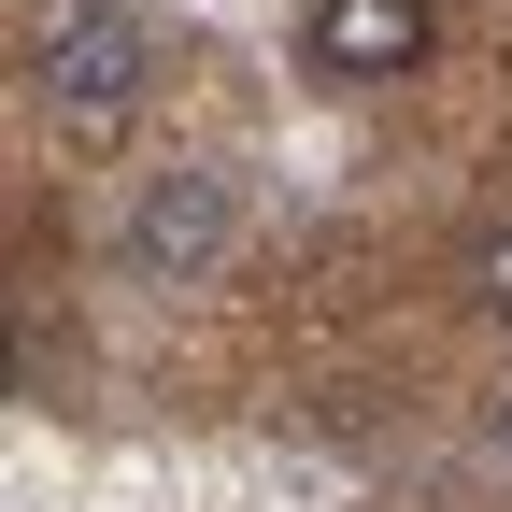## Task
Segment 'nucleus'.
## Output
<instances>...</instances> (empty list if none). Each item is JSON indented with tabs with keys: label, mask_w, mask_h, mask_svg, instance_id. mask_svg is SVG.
<instances>
[{
	"label": "nucleus",
	"mask_w": 512,
	"mask_h": 512,
	"mask_svg": "<svg viewBox=\"0 0 512 512\" xmlns=\"http://www.w3.org/2000/svg\"><path fill=\"white\" fill-rule=\"evenodd\" d=\"M143 72H157V43H143V15H114V0L29 15V86H43V114L72 128V143H114L128 100H143Z\"/></svg>",
	"instance_id": "obj_1"
},
{
	"label": "nucleus",
	"mask_w": 512,
	"mask_h": 512,
	"mask_svg": "<svg viewBox=\"0 0 512 512\" xmlns=\"http://www.w3.org/2000/svg\"><path fill=\"white\" fill-rule=\"evenodd\" d=\"M228 228H242V171H228V157H171V171L128 185L114 271H128V285H200L214 256H228Z\"/></svg>",
	"instance_id": "obj_2"
},
{
	"label": "nucleus",
	"mask_w": 512,
	"mask_h": 512,
	"mask_svg": "<svg viewBox=\"0 0 512 512\" xmlns=\"http://www.w3.org/2000/svg\"><path fill=\"white\" fill-rule=\"evenodd\" d=\"M299 57L328 86H399V72H427V0H313Z\"/></svg>",
	"instance_id": "obj_3"
},
{
	"label": "nucleus",
	"mask_w": 512,
	"mask_h": 512,
	"mask_svg": "<svg viewBox=\"0 0 512 512\" xmlns=\"http://www.w3.org/2000/svg\"><path fill=\"white\" fill-rule=\"evenodd\" d=\"M456 299L484 313V328H512V214H498V228H470V256H456Z\"/></svg>",
	"instance_id": "obj_4"
},
{
	"label": "nucleus",
	"mask_w": 512,
	"mask_h": 512,
	"mask_svg": "<svg viewBox=\"0 0 512 512\" xmlns=\"http://www.w3.org/2000/svg\"><path fill=\"white\" fill-rule=\"evenodd\" d=\"M484 456L512 470V384H498V399H484Z\"/></svg>",
	"instance_id": "obj_5"
}]
</instances>
